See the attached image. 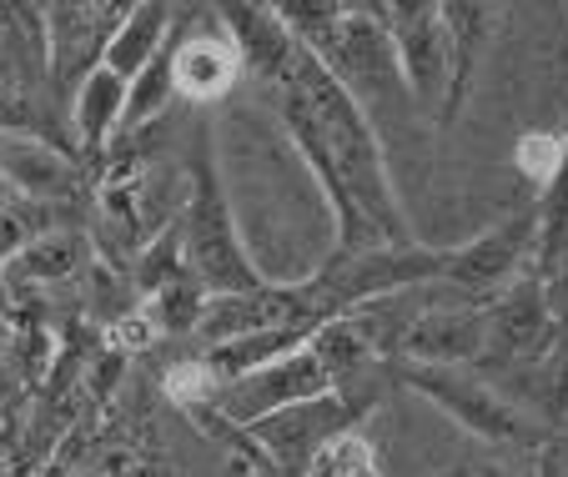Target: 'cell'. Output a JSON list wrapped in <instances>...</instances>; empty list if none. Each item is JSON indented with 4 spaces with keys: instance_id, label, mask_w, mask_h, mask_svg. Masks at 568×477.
I'll return each mask as SVG.
<instances>
[{
    "instance_id": "cell-23",
    "label": "cell",
    "mask_w": 568,
    "mask_h": 477,
    "mask_svg": "<svg viewBox=\"0 0 568 477\" xmlns=\"http://www.w3.org/2000/svg\"><path fill=\"white\" fill-rule=\"evenodd\" d=\"M166 393H172L186 413H196V407H216L222 387H216V377L206 372V362L196 357V362H176V367L166 372Z\"/></svg>"
},
{
    "instance_id": "cell-10",
    "label": "cell",
    "mask_w": 568,
    "mask_h": 477,
    "mask_svg": "<svg viewBox=\"0 0 568 477\" xmlns=\"http://www.w3.org/2000/svg\"><path fill=\"white\" fill-rule=\"evenodd\" d=\"M322 393H333V382H327L322 362L312 357L307 347H297L282 362H267V367L247 372V377L226 382L222 397H216V413L236 427H252V423H262V417L282 413V407L307 403V397H322Z\"/></svg>"
},
{
    "instance_id": "cell-5",
    "label": "cell",
    "mask_w": 568,
    "mask_h": 477,
    "mask_svg": "<svg viewBox=\"0 0 568 477\" xmlns=\"http://www.w3.org/2000/svg\"><path fill=\"white\" fill-rule=\"evenodd\" d=\"M387 41H393L397 71L408 85V101H418L433 121L448 101V31H443V6L408 0V6H377Z\"/></svg>"
},
{
    "instance_id": "cell-8",
    "label": "cell",
    "mask_w": 568,
    "mask_h": 477,
    "mask_svg": "<svg viewBox=\"0 0 568 477\" xmlns=\"http://www.w3.org/2000/svg\"><path fill=\"white\" fill-rule=\"evenodd\" d=\"M121 6H41L45 26V75H51L55 95L71 106V95L81 91L91 71H101L111 35L121 26Z\"/></svg>"
},
{
    "instance_id": "cell-14",
    "label": "cell",
    "mask_w": 568,
    "mask_h": 477,
    "mask_svg": "<svg viewBox=\"0 0 568 477\" xmlns=\"http://www.w3.org/2000/svg\"><path fill=\"white\" fill-rule=\"evenodd\" d=\"M494 26H498V6H443V31H448V101H443V116L438 126H453V116L463 111L468 101L473 81H478V61L494 41Z\"/></svg>"
},
{
    "instance_id": "cell-17",
    "label": "cell",
    "mask_w": 568,
    "mask_h": 477,
    "mask_svg": "<svg viewBox=\"0 0 568 477\" xmlns=\"http://www.w3.org/2000/svg\"><path fill=\"white\" fill-rule=\"evenodd\" d=\"M176 31V11L172 6H156V0H141V6H126L116 35H111L106 55H101V71L121 75V81H136L146 71V61L172 41Z\"/></svg>"
},
{
    "instance_id": "cell-21",
    "label": "cell",
    "mask_w": 568,
    "mask_h": 477,
    "mask_svg": "<svg viewBox=\"0 0 568 477\" xmlns=\"http://www.w3.org/2000/svg\"><path fill=\"white\" fill-rule=\"evenodd\" d=\"M0 136H41V141H55V146H65L61 131H55V121L41 116L31 95L11 91V85H0ZM65 151H71V146H65Z\"/></svg>"
},
{
    "instance_id": "cell-28",
    "label": "cell",
    "mask_w": 568,
    "mask_h": 477,
    "mask_svg": "<svg viewBox=\"0 0 568 477\" xmlns=\"http://www.w3.org/2000/svg\"><path fill=\"white\" fill-rule=\"evenodd\" d=\"M6 202H11V186H6V181H0V206H6Z\"/></svg>"
},
{
    "instance_id": "cell-27",
    "label": "cell",
    "mask_w": 568,
    "mask_h": 477,
    "mask_svg": "<svg viewBox=\"0 0 568 477\" xmlns=\"http://www.w3.org/2000/svg\"><path fill=\"white\" fill-rule=\"evenodd\" d=\"M554 443H558V447H564V453H568V417H564V423H558V433H554Z\"/></svg>"
},
{
    "instance_id": "cell-9",
    "label": "cell",
    "mask_w": 568,
    "mask_h": 477,
    "mask_svg": "<svg viewBox=\"0 0 568 477\" xmlns=\"http://www.w3.org/2000/svg\"><path fill=\"white\" fill-rule=\"evenodd\" d=\"M483 357V302L438 297L423 302L418 317L403 327L397 367H473Z\"/></svg>"
},
{
    "instance_id": "cell-3",
    "label": "cell",
    "mask_w": 568,
    "mask_h": 477,
    "mask_svg": "<svg viewBox=\"0 0 568 477\" xmlns=\"http://www.w3.org/2000/svg\"><path fill=\"white\" fill-rule=\"evenodd\" d=\"M397 377L408 382L418 397H428L433 407L453 417L468 437L498 447H544L554 443L548 427H538L514 397H504L488 377H478L473 367H397Z\"/></svg>"
},
{
    "instance_id": "cell-12",
    "label": "cell",
    "mask_w": 568,
    "mask_h": 477,
    "mask_svg": "<svg viewBox=\"0 0 568 477\" xmlns=\"http://www.w3.org/2000/svg\"><path fill=\"white\" fill-rule=\"evenodd\" d=\"M216 21H222V35L232 41L236 61H242L247 75H257V81H267V85H282L292 75L297 41H292V31L277 21L272 6H222Z\"/></svg>"
},
{
    "instance_id": "cell-7",
    "label": "cell",
    "mask_w": 568,
    "mask_h": 477,
    "mask_svg": "<svg viewBox=\"0 0 568 477\" xmlns=\"http://www.w3.org/2000/svg\"><path fill=\"white\" fill-rule=\"evenodd\" d=\"M367 407L347 403L343 393H322V397H307V403H292L282 413L262 417V423L247 427V437L257 443L262 463L282 467V473H307V463L333 443V437L353 433L363 423Z\"/></svg>"
},
{
    "instance_id": "cell-1",
    "label": "cell",
    "mask_w": 568,
    "mask_h": 477,
    "mask_svg": "<svg viewBox=\"0 0 568 477\" xmlns=\"http://www.w3.org/2000/svg\"><path fill=\"white\" fill-rule=\"evenodd\" d=\"M282 131L292 136L297 156L307 161L312 181L327 196V212L337 226L333 256H357L373 246H408L413 226L397 202L387 156L377 146L373 116H363L353 95L337 85V75L297 45L292 75L277 85Z\"/></svg>"
},
{
    "instance_id": "cell-18",
    "label": "cell",
    "mask_w": 568,
    "mask_h": 477,
    "mask_svg": "<svg viewBox=\"0 0 568 477\" xmlns=\"http://www.w3.org/2000/svg\"><path fill=\"white\" fill-rule=\"evenodd\" d=\"M61 226H65V212H61V206L21 202V196H11V202L0 206V266L11 262V256H21L26 246L36 242V236L61 232Z\"/></svg>"
},
{
    "instance_id": "cell-13",
    "label": "cell",
    "mask_w": 568,
    "mask_h": 477,
    "mask_svg": "<svg viewBox=\"0 0 568 477\" xmlns=\"http://www.w3.org/2000/svg\"><path fill=\"white\" fill-rule=\"evenodd\" d=\"M91 266V236L81 226H61V232H45L26 246L21 256L0 266V282L11 297H36L45 286L75 282V276Z\"/></svg>"
},
{
    "instance_id": "cell-4",
    "label": "cell",
    "mask_w": 568,
    "mask_h": 477,
    "mask_svg": "<svg viewBox=\"0 0 568 477\" xmlns=\"http://www.w3.org/2000/svg\"><path fill=\"white\" fill-rule=\"evenodd\" d=\"M558 332L544 302V276L528 272L508 292H498L494 302H483V357L473 362V372L478 377H504V372L548 357Z\"/></svg>"
},
{
    "instance_id": "cell-16",
    "label": "cell",
    "mask_w": 568,
    "mask_h": 477,
    "mask_svg": "<svg viewBox=\"0 0 568 477\" xmlns=\"http://www.w3.org/2000/svg\"><path fill=\"white\" fill-rule=\"evenodd\" d=\"M71 131H75V161L101 166L111 141L121 136V111H126V81L111 71H91L81 91L71 95Z\"/></svg>"
},
{
    "instance_id": "cell-26",
    "label": "cell",
    "mask_w": 568,
    "mask_h": 477,
    "mask_svg": "<svg viewBox=\"0 0 568 477\" xmlns=\"http://www.w3.org/2000/svg\"><path fill=\"white\" fill-rule=\"evenodd\" d=\"M473 477H514V473H508V467H478Z\"/></svg>"
},
{
    "instance_id": "cell-25",
    "label": "cell",
    "mask_w": 568,
    "mask_h": 477,
    "mask_svg": "<svg viewBox=\"0 0 568 477\" xmlns=\"http://www.w3.org/2000/svg\"><path fill=\"white\" fill-rule=\"evenodd\" d=\"M544 302H548V317H554V332L568 337V262L544 276Z\"/></svg>"
},
{
    "instance_id": "cell-22",
    "label": "cell",
    "mask_w": 568,
    "mask_h": 477,
    "mask_svg": "<svg viewBox=\"0 0 568 477\" xmlns=\"http://www.w3.org/2000/svg\"><path fill=\"white\" fill-rule=\"evenodd\" d=\"M558 161H564V136H558V131H528V136L518 141V171H524L538 191H548V181L558 176Z\"/></svg>"
},
{
    "instance_id": "cell-2",
    "label": "cell",
    "mask_w": 568,
    "mask_h": 477,
    "mask_svg": "<svg viewBox=\"0 0 568 477\" xmlns=\"http://www.w3.org/2000/svg\"><path fill=\"white\" fill-rule=\"evenodd\" d=\"M182 252L186 272L202 282L206 297H232V292H257L267 286L247 256V242L236 232L232 202H226L222 166L212 156V136H196L192 146V171H186V202H182Z\"/></svg>"
},
{
    "instance_id": "cell-20",
    "label": "cell",
    "mask_w": 568,
    "mask_h": 477,
    "mask_svg": "<svg viewBox=\"0 0 568 477\" xmlns=\"http://www.w3.org/2000/svg\"><path fill=\"white\" fill-rule=\"evenodd\" d=\"M302 477H383V473H377L373 443H367V437L353 427V433L333 437V443L322 447V453L307 463V473H302Z\"/></svg>"
},
{
    "instance_id": "cell-15",
    "label": "cell",
    "mask_w": 568,
    "mask_h": 477,
    "mask_svg": "<svg viewBox=\"0 0 568 477\" xmlns=\"http://www.w3.org/2000/svg\"><path fill=\"white\" fill-rule=\"evenodd\" d=\"M172 81L176 95L186 101H222L236 81H242V61H236L232 41L222 31H202V35H182L172 31Z\"/></svg>"
},
{
    "instance_id": "cell-24",
    "label": "cell",
    "mask_w": 568,
    "mask_h": 477,
    "mask_svg": "<svg viewBox=\"0 0 568 477\" xmlns=\"http://www.w3.org/2000/svg\"><path fill=\"white\" fill-rule=\"evenodd\" d=\"M11 327H16V302H11V292H6V282H0V407L21 393L16 367H11Z\"/></svg>"
},
{
    "instance_id": "cell-6",
    "label": "cell",
    "mask_w": 568,
    "mask_h": 477,
    "mask_svg": "<svg viewBox=\"0 0 568 477\" xmlns=\"http://www.w3.org/2000/svg\"><path fill=\"white\" fill-rule=\"evenodd\" d=\"M534 262H538V216L518 212V216H508V222H498L494 232L473 236V242H463V246H448V272H443V282L473 302H494L518 276L534 272Z\"/></svg>"
},
{
    "instance_id": "cell-11",
    "label": "cell",
    "mask_w": 568,
    "mask_h": 477,
    "mask_svg": "<svg viewBox=\"0 0 568 477\" xmlns=\"http://www.w3.org/2000/svg\"><path fill=\"white\" fill-rule=\"evenodd\" d=\"M81 161L75 151L55 146L41 136H0V181L11 186V196L21 202H45V206H65L81 191Z\"/></svg>"
},
{
    "instance_id": "cell-19",
    "label": "cell",
    "mask_w": 568,
    "mask_h": 477,
    "mask_svg": "<svg viewBox=\"0 0 568 477\" xmlns=\"http://www.w3.org/2000/svg\"><path fill=\"white\" fill-rule=\"evenodd\" d=\"M202 307H206V292H202V282L186 272V276H176V282H166L161 292H151L141 312L151 317L156 332H196Z\"/></svg>"
}]
</instances>
